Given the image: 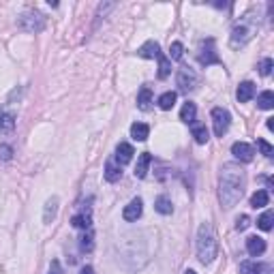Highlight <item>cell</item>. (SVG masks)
<instances>
[{"label":"cell","mask_w":274,"mask_h":274,"mask_svg":"<svg viewBox=\"0 0 274 274\" xmlns=\"http://www.w3.org/2000/svg\"><path fill=\"white\" fill-rule=\"evenodd\" d=\"M15 128V116L11 111H0V131L9 133Z\"/></svg>","instance_id":"obj_24"},{"label":"cell","mask_w":274,"mask_h":274,"mask_svg":"<svg viewBox=\"0 0 274 274\" xmlns=\"http://www.w3.org/2000/svg\"><path fill=\"white\" fill-rule=\"evenodd\" d=\"M272 67H274V60H272V58H264V60L259 62V67H257V69H259V73L266 77V75L272 73Z\"/></svg>","instance_id":"obj_32"},{"label":"cell","mask_w":274,"mask_h":274,"mask_svg":"<svg viewBox=\"0 0 274 274\" xmlns=\"http://www.w3.org/2000/svg\"><path fill=\"white\" fill-rule=\"evenodd\" d=\"M257 107L259 110H272L274 107V92L272 90H266V92H261L257 96Z\"/></svg>","instance_id":"obj_26"},{"label":"cell","mask_w":274,"mask_h":274,"mask_svg":"<svg viewBox=\"0 0 274 274\" xmlns=\"http://www.w3.org/2000/svg\"><path fill=\"white\" fill-rule=\"evenodd\" d=\"M176 99H178V94H176L174 90H169V92H163V94L159 96V107L167 111V110H171V107L176 105Z\"/></svg>","instance_id":"obj_23"},{"label":"cell","mask_w":274,"mask_h":274,"mask_svg":"<svg viewBox=\"0 0 274 274\" xmlns=\"http://www.w3.org/2000/svg\"><path fill=\"white\" fill-rule=\"evenodd\" d=\"M193 137H195L197 144H208V139H210V133H208L206 125H193Z\"/></svg>","instance_id":"obj_27"},{"label":"cell","mask_w":274,"mask_h":274,"mask_svg":"<svg viewBox=\"0 0 274 274\" xmlns=\"http://www.w3.org/2000/svg\"><path fill=\"white\" fill-rule=\"evenodd\" d=\"M0 159L2 161H11L13 159V148L9 144H0Z\"/></svg>","instance_id":"obj_34"},{"label":"cell","mask_w":274,"mask_h":274,"mask_svg":"<svg viewBox=\"0 0 274 274\" xmlns=\"http://www.w3.org/2000/svg\"><path fill=\"white\" fill-rule=\"evenodd\" d=\"M266 127L270 128V131H274V118H268V122H266Z\"/></svg>","instance_id":"obj_38"},{"label":"cell","mask_w":274,"mask_h":274,"mask_svg":"<svg viewBox=\"0 0 274 274\" xmlns=\"http://www.w3.org/2000/svg\"><path fill=\"white\" fill-rule=\"evenodd\" d=\"M257 148L261 150V154H264V157H272V152H274V148L266 142V139H257Z\"/></svg>","instance_id":"obj_33"},{"label":"cell","mask_w":274,"mask_h":274,"mask_svg":"<svg viewBox=\"0 0 274 274\" xmlns=\"http://www.w3.org/2000/svg\"><path fill=\"white\" fill-rule=\"evenodd\" d=\"M58 197L54 195V197H50V200H47V203H45V208H43V223L45 225H50L54 219H56V212H58Z\"/></svg>","instance_id":"obj_16"},{"label":"cell","mask_w":274,"mask_h":274,"mask_svg":"<svg viewBox=\"0 0 274 274\" xmlns=\"http://www.w3.org/2000/svg\"><path fill=\"white\" fill-rule=\"evenodd\" d=\"M184 274H197V272H195V270H186Z\"/></svg>","instance_id":"obj_39"},{"label":"cell","mask_w":274,"mask_h":274,"mask_svg":"<svg viewBox=\"0 0 274 274\" xmlns=\"http://www.w3.org/2000/svg\"><path fill=\"white\" fill-rule=\"evenodd\" d=\"M18 28L28 35H37L45 28V18L39 11H24L21 15H18Z\"/></svg>","instance_id":"obj_4"},{"label":"cell","mask_w":274,"mask_h":274,"mask_svg":"<svg viewBox=\"0 0 274 274\" xmlns=\"http://www.w3.org/2000/svg\"><path fill=\"white\" fill-rule=\"evenodd\" d=\"M154 210H157L159 214H171L174 212V203H171L169 197H165V195H159L157 200H154Z\"/></svg>","instance_id":"obj_21"},{"label":"cell","mask_w":274,"mask_h":274,"mask_svg":"<svg viewBox=\"0 0 274 274\" xmlns=\"http://www.w3.org/2000/svg\"><path fill=\"white\" fill-rule=\"evenodd\" d=\"M159 54H161V45L154 39H150L146 41L142 47L137 50V56H142V58H146V60H152V58H159Z\"/></svg>","instance_id":"obj_11"},{"label":"cell","mask_w":274,"mask_h":274,"mask_svg":"<svg viewBox=\"0 0 274 274\" xmlns=\"http://www.w3.org/2000/svg\"><path fill=\"white\" fill-rule=\"evenodd\" d=\"M240 274H270V266L255 264V261H242L240 264Z\"/></svg>","instance_id":"obj_15"},{"label":"cell","mask_w":274,"mask_h":274,"mask_svg":"<svg viewBox=\"0 0 274 274\" xmlns=\"http://www.w3.org/2000/svg\"><path fill=\"white\" fill-rule=\"evenodd\" d=\"M200 62L203 64V67H210V64H219V62H221V56L217 54V47H214V39L201 41V47H200Z\"/></svg>","instance_id":"obj_7"},{"label":"cell","mask_w":274,"mask_h":274,"mask_svg":"<svg viewBox=\"0 0 274 274\" xmlns=\"http://www.w3.org/2000/svg\"><path fill=\"white\" fill-rule=\"evenodd\" d=\"M212 125H214V133L217 137H223L227 133L229 125H232V116L225 107H214L212 110Z\"/></svg>","instance_id":"obj_6"},{"label":"cell","mask_w":274,"mask_h":274,"mask_svg":"<svg viewBox=\"0 0 274 274\" xmlns=\"http://www.w3.org/2000/svg\"><path fill=\"white\" fill-rule=\"evenodd\" d=\"M150 163H152V154H150V152H142V154H139L137 165H135V178H146Z\"/></svg>","instance_id":"obj_17"},{"label":"cell","mask_w":274,"mask_h":274,"mask_svg":"<svg viewBox=\"0 0 274 274\" xmlns=\"http://www.w3.org/2000/svg\"><path fill=\"white\" fill-rule=\"evenodd\" d=\"M142 212H144V203L139 197H135V200H131L128 201V206H125V210H122V219L128 223H133V221H137L139 217H142Z\"/></svg>","instance_id":"obj_9"},{"label":"cell","mask_w":274,"mask_h":274,"mask_svg":"<svg viewBox=\"0 0 274 274\" xmlns=\"http://www.w3.org/2000/svg\"><path fill=\"white\" fill-rule=\"evenodd\" d=\"M71 225L75 229H90V225H92V214H90V210H86V208H82V212L75 214V217L71 219Z\"/></svg>","instance_id":"obj_12"},{"label":"cell","mask_w":274,"mask_h":274,"mask_svg":"<svg viewBox=\"0 0 274 274\" xmlns=\"http://www.w3.org/2000/svg\"><path fill=\"white\" fill-rule=\"evenodd\" d=\"M195 116H197V107H195V103L186 101V103L182 105V110H180V120H182V122H186V125H193V122H195Z\"/></svg>","instance_id":"obj_20"},{"label":"cell","mask_w":274,"mask_h":274,"mask_svg":"<svg viewBox=\"0 0 274 274\" xmlns=\"http://www.w3.org/2000/svg\"><path fill=\"white\" fill-rule=\"evenodd\" d=\"M82 274H94L92 266H84V268H82Z\"/></svg>","instance_id":"obj_37"},{"label":"cell","mask_w":274,"mask_h":274,"mask_svg":"<svg viewBox=\"0 0 274 274\" xmlns=\"http://www.w3.org/2000/svg\"><path fill=\"white\" fill-rule=\"evenodd\" d=\"M171 73V60L165 54H159V79H167Z\"/></svg>","instance_id":"obj_25"},{"label":"cell","mask_w":274,"mask_h":274,"mask_svg":"<svg viewBox=\"0 0 274 274\" xmlns=\"http://www.w3.org/2000/svg\"><path fill=\"white\" fill-rule=\"evenodd\" d=\"M133 154H135V150H133V146H131V144H127V142L118 144V148H116V161H118V163H120V165L131 163Z\"/></svg>","instance_id":"obj_14"},{"label":"cell","mask_w":274,"mask_h":274,"mask_svg":"<svg viewBox=\"0 0 274 274\" xmlns=\"http://www.w3.org/2000/svg\"><path fill=\"white\" fill-rule=\"evenodd\" d=\"M272 221H274V212L266 210L259 219H257V227H259L261 232H270V229H272Z\"/></svg>","instance_id":"obj_30"},{"label":"cell","mask_w":274,"mask_h":274,"mask_svg":"<svg viewBox=\"0 0 274 274\" xmlns=\"http://www.w3.org/2000/svg\"><path fill=\"white\" fill-rule=\"evenodd\" d=\"M122 178V165H116V161H107L105 163V180L118 182Z\"/></svg>","instance_id":"obj_18"},{"label":"cell","mask_w":274,"mask_h":274,"mask_svg":"<svg viewBox=\"0 0 274 274\" xmlns=\"http://www.w3.org/2000/svg\"><path fill=\"white\" fill-rule=\"evenodd\" d=\"M176 84H178L180 92H191V90L197 88L200 77H197V73L193 71L191 67H182V69H178V73H176Z\"/></svg>","instance_id":"obj_5"},{"label":"cell","mask_w":274,"mask_h":274,"mask_svg":"<svg viewBox=\"0 0 274 274\" xmlns=\"http://www.w3.org/2000/svg\"><path fill=\"white\" fill-rule=\"evenodd\" d=\"M50 274H62V266H60V261H58V259H54V261H52Z\"/></svg>","instance_id":"obj_36"},{"label":"cell","mask_w":274,"mask_h":274,"mask_svg":"<svg viewBox=\"0 0 274 274\" xmlns=\"http://www.w3.org/2000/svg\"><path fill=\"white\" fill-rule=\"evenodd\" d=\"M246 251H249L251 257H259L266 253V240L259 238V236H251L246 238Z\"/></svg>","instance_id":"obj_10"},{"label":"cell","mask_w":274,"mask_h":274,"mask_svg":"<svg viewBox=\"0 0 274 274\" xmlns=\"http://www.w3.org/2000/svg\"><path fill=\"white\" fill-rule=\"evenodd\" d=\"M268 201H270V195H268V191H257V193H253V197H251V206L255 208H264V206H268Z\"/></svg>","instance_id":"obj_28"},{"label":"cell","mask_w":274,"mask_h":274,"mask_svg":"<svg viewBox=\"0 0 274 274\" xmlns=\"http://www.w3.org/2000/svg\"><path fill=\"white\" fill-rule=\"evenodd\" d=\"M79 249H82V253H90L94 249V236L90 229H86V234L79 238Z\"/></svg>","instance_id":"obj_29"},{"label":"cell","mask_w":274,"mask_h":274,"mask_svg":"<svg viewBox=\"0 0 274 274\" xmlns=\"http://www.w3.org/2000/svg\"><path fill=\"white\" fill-rule=\"evenodd\" d=\"M255 30H257V19L253 18V13L244 15V18L240 19V24H236L234 30H232V39H229L232 47H242V45H246V43L253 39Z\"/></svg>","instance_id":"obj_3"},{"label":"cell","mask_w":274,"mask_h":274,"mask_svg":"<svg viewBox=\"0 0 274 274\" xmlns=\"http://www.w3.org/2000/svg\"><path fill=\"white\" fill-rule=\"evenodd\" d=\"M150 135V127L144 125V122H135V125L131 127V137L137 139V142H146Z\"/></svg>","instance_id":"obj_22"},{"label":"cell","mask_w":274,"mask_h":274,"mask_svg":"<svg viewBox=\"0 0 274 274\" xmlns=\"http://www.w3.org/2000/svg\"><path fill=\"white\" fill-rule=\"evenodd\" d=\"M253 96H255V84L253 82H242L238 86V90H236V99H238L240 103H249Z\"/></svg>","instance_id":"obj_13"},{"label":"cell","mask_w":274,"mask_h":274,"mask_svg":"<svg viewBox=\"0 0 274 274\" xmlns=\"http://www.w3.org/2000/svg\"><path fill=\"white\" fill-rule=\"evenodd\" d=\"M182 54H184V45H182L180 41H174L169 45V56L167 58H169V60H180Z\"/></svg>","instance_id":"obj_31"},{"label":"cell","mask_w":274,"mask_h":274,"mask_svg":"<svg viewBox=\"0 0 274 274\" xmlns=\"http://www.w3.org/2000/svg\"><path fill=\"white\" fill-rule=\"evenodd\" d=\"M219 253V242H217V234L210 223H201L200 232H197V259L203 266L212 264L214 257Z\"/></svg>","instance_id":"obj_2"},{"label":"cell","mask_w":274,"mask_h":274,"mask_svg":"<svg viewBox=\"0 0 274 274\" xmlns=\"http://www.w3.org/2000/svg\"><path fill=\"white\" fill-rule=\"evenodd\" d=\"M232 154L240 161V163H251L253 157H255V150H253L251 144H246V142H236L232 146Z\"/></svg>","instance_id":"obj_8"},{"label":"cell","mask_w":274,"mask_h":274,"mask_svg":"<svg viewBox=\"0 0 274 274\" xmlns=\"http://www.w3.org/2000/svg\"><path fill=\"white\" fill-rule=\"evenodd\" d=\"M150 105H152V90H150L148 86H142V90H139V94H137V107L142 111H148Z\"/></svg>","instance_id":"obj_19"},{"label":"cell","mask_w":274,"mask_h":274,"mask_svg":"<svg viewBox=\"0 0 274 274\" xmlns=\"http://www.w3.org/2000/svg\"><path fill=\"white\" fill-rule=\"evenodd\" d=\"M246 189V171L240 163H225L219 174V200L223 208H234Z\"/></svg>","instance_id":"obj_1"},{"label":"cell","mask_w":274,"mask_h":274,"mask_svg":"<svg viewBox=\"0 0 274 274\" xmlns=\"http://www.w3.org/2000/svg\"><path fill=\"white\" fill-rule=\"evenodd\" d=\"M249 225H251V219L246 217V214H242V217L236 219V229H238V232H244V229H249Z\"/></svg>","instance_id":"obj_35"}]
</instances>
